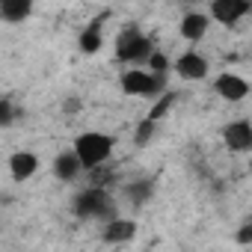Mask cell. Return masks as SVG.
<instances>
[{"mask_svg": "<svg viewBox=\"0 0 252 252\" xmlns=\"http://www.w3.org/2000/svg\"><path fill=\"white\" fill-rule=\"evenodd\" d=\"M205 30H208V18H205V15L190 12V15H184V18H181V36H184V39L199 42V39L205 36Z\"/></svg>", "mask_w": 252, "mask_h": 252, "instance_id": "13", "label": "cell"}, {"mask_svg": "<svg viewBox=\"0 0 252 252\" xmlns=\"http://www.w3.org/2000/svg\"><path fill=\"white\" fill-rule=\"evenodd\" d=\"M134 234H137V222L134 220H122V217L110 220L107 228H104V240L107 243H125V240H131Z\"/></svg>", "mask_w": 252, "mask_h": 252, "instance_id": "11", "label": "cell"}, {"mask_svg": "<svg viewBox=\"0 0 252 252\" xmlns=\"http://www.w3.org/2000/svg\"><path fill=\"white\" fill-rule=\"evenodd\" d=\"M172 101H175V95H172V92H166V95H163V98H160V101H158V104L152 107L149 119H152V122H160V119H163V116H166V113L172 110Z\"/></svg>", "mask_w": 252, "mask_h": 252, "instance_id": "17", "label": "cell"}, {"mask_svg": "<svg viewBox=\"0 0 252 252\" xmlns=\"http://www.w3.org/2000/svg\"><path fill=\"white\" fill-rule=\"evenodd\" d=\"M246 3H249V6H252V0H246Z\"/></svg>", "mask_w": 252, "mask_h": 252, "instance_id": "22", "label": "cell"}, {"mask_svg": "<svg viewBox=\"0 0 252 252\" xmlns=\"http://www.w3.org/2000/svg\"><path fill=\"white\" fill-rule=\"evenodd\" d=\"M63 110H65V113H68V116H74V113H77V110H80V98H68V101H65V104H63Z\"/></svg>", "mask_w": 252, "mask_h": 252, "instance_id": "21", "label": "cell"}, {"mask_svg": "<svg viewBox=\"0 0 252 252\" xmlns=\"http://www.w3.org/2000/svg\"><path fill=\"white\" fill-rule=\"evenodd\" d=\"M74 152L80 155L83 169H95V166H101V163L110 158L113 140H110L107 134H80L77 143H74Z\"/></svg>", "mask_w": 252, "mask_h": 252, "instance_id": "2", "label": "cell"}, {"mask_svg": "<svg viewBox=\"0 0 252 252\" xmlns=\"http://www.w3.org/2000/svg\"><path fill=\"white\" fill-rule=\"evenodd\" d=\"M107 15H101L95 24H89L83 33H80V51L83 54H95V51H101V45H104V39H101V21H104Z\"/></svg>", "mask_w": 252, "mask_h": 252, "instance_id": "14", "label": "cell"}, {"mask_svg": "<svg viewBox=\"0 0 252 252\" xmlns=\"http://www.w3.org/2000/svg\"><path fill=\"white\" fill-rule=\"evenodd\" d=\"M80 169H83V160H80V155H77L74 149L57 155V160H54V172H57V178H63V181H74Z\"/></svg>", "mask_w": 252, "mask_h": 252, "instance_id": "10", "label": "cell"}, {"mask_svg": "<svg viewBox=\"0 0 252 252\" xmlns=\"http://www.w3.org/2000/svg\"><path fill=\"white\" fill-rule=\"evenodd\" d=\"M249 9H252V6L246 3V0H214V3H211L214 21H220V24H225V27H234Z\"/></svg>", "mask_w": 252, "mask_h": 252, "instance_id": "5", "label": "cell"}, {"mask_svg": "<svg viewBox=\"0 0 252 252\" xmlns=\"http://www.w3.org/2000/svg\"><path fill=\"white\" fill-rule=\"evenodd\" d=\"M175 71H178L184 80H202V77H208V63H205V57H199V54L187 51V54H181V57H178Z\"/></svg>", "mask_w": 252, "mask_h": 252, "instance_id": "8", "label": "cell"}, {"mask_svg": "<svg viewBox=\"0 0 252 252\" xmlns=\"http://www.w3.org/2000/svg\"><path fill=\"white\" fill-rule=\"evenodd\" d=\"M74 214L80 220H104V222H110V220H116V205H113V199L107 196L104 187L92 184L89 190H83L74 199Z\"/></svg>", "mask_w": 252, "mask_h": 252, "instance_id": "1", "label": "cell"}, {"mask_svg": "<svg viewBox=\"0 0 252 252\" xmlns=\"http://www.w3.org/2000/svg\"><path fill=\"white\" fill-rule=\"evenodd\" d=\"M237 243H252V220L237 231Z\"/></svg>", "mask_w": 252, "mask_h": 252, "instance_id": "20", "label": "cell"}, {"mask_svg": "<svg viewBox=\"0 0 252 252\" xmlns=\"http://www.w3.org/2000/svg\"><path fill=\"white\" fill-rule=\"evenodd\" d=\"M190 3H196V0H190Z\"/></svg>", "mask_w": 252, "mask_h": 252, "instance_id": "23", "label": "cell"}, {"mask_svg": "<svg viewBox=\"0 0 252 252\" xmlns=\"http://www.w3.org/2000/svg\"><path fill=\"white\" fill-rule=\"evenodd\" d=\"M163 86H166V74H155V71H143V68H134V71L122 74V92L134 95V98L158 95Z\"/></svg>", "mask_w": 252, "mask_h": 252, "instance_id": "4", "label": "cell"}, {"mask_svg": "<svg viewBox=\"0 0 252 252\" xmlns=\"http://www.w3.org/2000/svg\"><path fill=\"white\" fill-rule=\"evenodd\" d=\"M222 140L231 152H249L252 149V125L246 119H237V122H228L222 128Z\"/></svg>", "mask_w": 252, "mask_h": 252, "instance_id": "6", "label": "cell"}, {"mask_svg": "<svg viewBox=\"0 0 252 252\" xmlns=\"http://www.w3.org/2000/svg\"><path fill=\"white\" fill-rule=\"evenodd\" d=\"M12 116H15L12 101H9V98H3V101H0V125H3V128H9V125H12Z\"/></svg>", "mask_w": 252, "mask_h": 252, "instance_id": "19", "label": "cell"}, {"mask_svg": "<svg viewBox=\"0 0 252 252\" xmlns=\"http://www.w3.org/2000/svg\"><path fill=\"white\" fill-rule=\"evenodd\" d=\"M36 169H39V158L33 152H18L9 158V172L15 181H27L30 175H36Z\"/></svg>", "mask_w": 252, "mask_h": 252, "instance_id": "9", "label": "cell"}, {"mask_svg": "<svg viewBox=\"0 0 252 252\" xmlns=\"http://www.w3.org/2000/svg\"><path fill=\"white\" fill-rule=\"evenodd\" d=\"M30 12H33V0H0V15L6 24H18L30 18Z\"/></svg>", "mask_w": 252, "mask_h": 252, "instance_id": "12", "label": "cell"}, {"mask_svg": "<svg viewBox=\"0 0 252 252\" xmlns=\"http://www.w3.org/2000/svg\"><path fill=\"white\" fill-rule=\"evenodd\" d=\"M149 65H152V71H155V74H166V71H169V60H166L163 54H158V51L149 57Z\"/></svg>", "mask_w": 252, "mask_h": 252, "instance_id": "18", "label": "cell"}, {"mask_svg": "<svg viewBox=\"0 0 252 252\" xmlns=\"http://www.w3.org/2000/svg\"><path fill=\"white\" fill-rule=\"evenodd\" d=\"M152 42L137 30V27H128L122 30L119 39H116V57L125 60V63H146L152 57Z\"/></svg>", "mask_w": 252, "mask_h": 252, "instance_id": "3", "label": "cell"}, {"mask_svg": "<svg viewBox=\"0 0 252 252\" xmlns=\"http://www.w3.org/2000/svg\"><path fill=\"white\" fill-rule=\"evenodd\" d=\"M214 89H217L225 101H243V98L249 95V83H246L243 77H237V74H220V77L214 80Z\"/></svg>", "mask_w": 252, "mask_h": 252, "instance_id": "7", "label": "cell"}, {"mask_svg": "<svg viewBox=\"0 0 252 252\" xmlns=\"http://www.w3.org/2000/svg\"><path fill=\"white\" fill-rule=\"evenodd\" d=\"M155 125H158V122H152L149 116L137 125V134H134V143H137V146H146V143L155 137Z\"/></svg>", "mask_w": 252, "mask_h": 252, "instance_id": "16", "label": "cell"}, {"mask_svg": "<svg viewBox=\"0 0 252 252\" xmlns=\"http://www.w3.org/2000/svg\"><path fill=\"white\" fill-rule=\"evenodd\" d=\"M125 193H128V199H131L134 205H143V202H149V196L155 193V184H152V181H134V184L125 187Z\"/></svg>", "mask_w": 252, "mask_h": 252, "instance_id": "15", "label": "cell"}]
</instances>
